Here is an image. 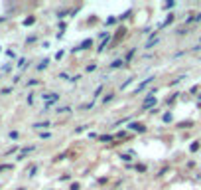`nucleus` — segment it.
<instances>
[{"label":"nucleus","mask_w":201,"mask_h":190,"mask_svg":"<svg viewBox=\"0 0 201 190\" xmlns=\"http://www.w3.org/2000/svg\"><path fill=\"white\" fill-rule=\"evenodd\" d=\"M189 151H191V153H195V151H199V141H195V143L189 146Z\"/></svg>","instance_id":"nucleus-6"},{"label":"nucleus","mask_w":201,"mask_h":190,"mask_svg":"<svg viewBox=\"0 0 201 190\" xmlns=\"http://www.w3.org/2000/svg\"><path fill=\"white\" fill-rule=\"evenodd\" d=\"M34 127H36V129H46V127H50V121H43V123H36Z\"/></svg>","instance_id":"nucleus-4"},{"label":"nucleus","mask_w":201,"mask_h":190,"mask_svg":"<svg viewBox=\"0 0 201 190\" xmlns=\"http://www.w3.org/2000/svg\"><path fill=\"white\" fill-rule=\"evenodd\" d=\"M89 46H93V40H91V38H89V40H85L83 44H81V46L77 48V50H87V48H89Z\"/></svg>","instance_id":"nucleus-3"},{"label":"nucleus","mask_w":201,"mask_h":190,"mask_svg":"<svg viewBox=\"0 0 201 190\" xmlns=\"http://www.w3.org/2000/svg\"><path fill=\"white\" fill-rule=\"evenodd\" d=\"M34 22H36V18H34V16H30V18H26V20H24V26H32Z\"/></svg>","instance_id":"nucleus-5"},{"label":"nucleus","mask_w":201,"mask_h":190,"mask_svg":"<svg viewBox=\"0 0 201 190\" xmlns=\"http://www.w3.org/2000/svg\"><path fill=\"white\" fill-rule=\"evenodd\" d=\"M130 129H132V131H138V133H144L146 131V127L142 123H130Z\"/></svg>","instance_id":"nucleus-2"},{"label":"nucleus","mask_w":201,"mask_h":190,"mask_svg":"<svg viewBox=\"0 0 201 190\" xmlns=\"http://www.w3.org/2000/svg\"><path fill=\"white\" fill-rule=\"evenodd\" d=\"M124 36H126V28H118V30H116V36H115V40H112V44L116 46V44H118V42L122 40Z\"/></svg>","instance_id":"nucleus-1"},{"label":"nucleus","mask_w":201,"mask_h":190,"mask_svg":"<svg viewBox=\"0 0 201 190\" xmlns=\"http://www.w3.org/2000/svg\"><path fill=\"white\" fill-rule=\"evenodd\" d=\"M111 99H112V93H108V95H105V99H103V101L107 103V101H111Z\"/></svg>","instance_id":"nucleus-11"},{"label":"nucleus","mask_w":201,"mask_h":190,"mask_svg":"<svg viewBox=\"0 0 201 190\" xmlns=\"http://www.w3.org/2000/svg\"><path fill=\"white\" fill-rule=\"evenodd\" d=\"M46 67H47V59H43L40 66H37V69H46Z\"/></svg>","instance_id":"nucleus-8"},{"label":"nucleus","mask_w":201,"mask_h":190,"mask_svg":"<svg viewBox=\"0 0 201 190\" xmlns=\"http://www.w3.org/2000/svg\"><path fill=\"white\" fill-rule=\"evenodd\" d=\"M8 168H12V166H10V165H0V172H2V170H8Z\"/></svg>","instance_id":"nucleus-9"},{"label":"nucleus","mask_w":201,"mask_h":190,"mask_svg":"<svg viewBox=\"0 0 201 190\" xmlns=\"http://www.w3.org/2000/svg\"><path fill=\"white\" fill-rule=\"evenodd\" d=\"M79 188H81L79 184H77V182H73V184H71V188H69V190H79Z\"/></svg>","instance_id":"nucleus-10"},{"label":"nucleus","mask_w":201,"mask_h":190,"mask_svg":"<svg viewBox=\"0 0 201 190\" xmlns=\"http://www.w3.org/2000/svg\"><path fill=\"white\" fill-rule=\"evenodd\" d=\"M122 63H124V62H122V59H116V62H112V67H120V66H122Z\"/></svg>","instance_id":"nucleus-7"}]
</instances>
